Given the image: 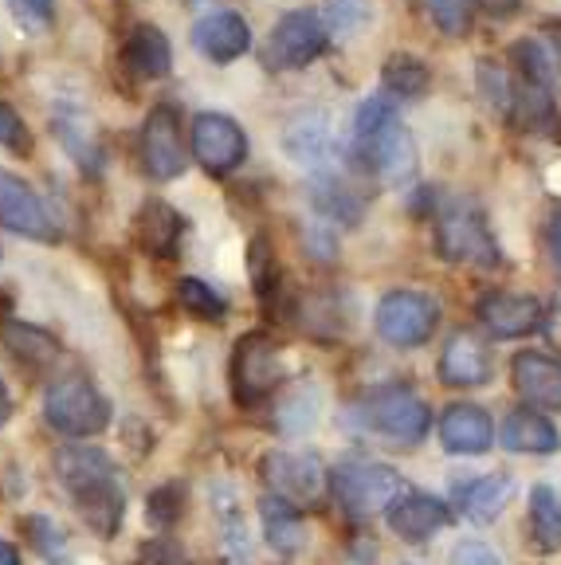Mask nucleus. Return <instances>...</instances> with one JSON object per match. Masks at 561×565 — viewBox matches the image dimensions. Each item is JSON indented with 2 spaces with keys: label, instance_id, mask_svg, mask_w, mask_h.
Listing matches in <instances>:
<instances>
[{
  "label": "nucleus",
  "instance_id": "1",
  "mask_svg": "<svg viewBox=\"0 0 561 565\" xmlns=\"http://www.w3.org/2000/svg\"><path fill=\"white\" fill-rule=\"evenodd\" d=\"M55 479L98 539H115L126 519V479L115 459L95 444H71L55 451Z\"/></svg>",
  "mask_w": 561,
  "mask_h": 565
},
{
  "label": "nucleus",
  "instance_id": "2",
  "mask_svg": "<svg viewBox=\"0 0 561 565\" xmlns=\"http://www.w3.org/2000/svg\"><path fill=\"white\" fill-rule=\"evenodd\" d=\"M350 158L358 169L381 177V181H404L413 173V138L404 130L401 115L389 98L373 95L353 118V138H350Z\"/></svg>",
  "mask_w": 561,
  "mask_h": 565
},
{
  "label": "nucleus",
  "instance_id": "3",
  "mask_svg": "<svg viewBox=\"0 0 561 565\" xmlns=\"http://www.w3.org/2000/svg\"><path fill=\"white\" fill-rule=\"evenodd\" d=\"M350 420L358 424L361 433L378 436L389 448H413L428 436V405L416 397L409 385H381L369 388L366 397L353 401Z\"/></svg>",
  "mask_w": 561,
  "mask_h": 565
},
{
  "label": "nucleus",
  "instance_id": "4",
  "mask_svg": "<svg viewBox=\"0 0 561 565\" xmlns=\"http://www.w3.org/2000/svg\"><path fill=\"white\" fill-rule=\"evenodd\" d=\"M436 256L447 264H472V267H499V244L483 221V212L472 201H447L436 216Z\"/></svg>",
  "mask_w": 561,
  "mask_h": 565
},
{
  "label": "nucleus",
  "instance_id": "5",
  "mask_svg": "<svg viewBox=\"0 0 561 565\" xmlns=\"http://www.w3.org/2000/svg\"><path fill=\"white\" fill-rule=\"evenodd\" d=\"M326 479H330V491L346 511V519L353 522L389 511V503L401 494V476L385 463H373V459H342Z\"/></svg>",
  "mask_w": 561,
  "mask_h": 565
},
{
  "label": "nucleus",
  "instance_id": "6",
  "mask_svg": "<svg viewBox=\"0 0 561 565\" xmlns=\"http://www.w3.org/2000/svg\"><path fill=\"white\" fill-rule=\"evenodd\" d=\"M44 420L52 424L60 436L91 440V436L106 433V424H110V401H106L91 381L63 377V381H55V385H47Z\"/></svg>",
  "mask_w": 561,
  "mask_h": 565
},
{
  "label": "nucleus",
  "instance_id": "7",
  "mask_svg": "<svg viewBox=\"0 0 561 565\" xmlns=\"http://www.w3.org/2000/svg\"><path fill=\"white\" fill-rule=\"evenodd\" d=\"M232 397L240 408H255L283 381L279 350L267 334H244L232 350Z\"/></svg>",
  "mask_w": 561,
  "mask_h": 565
},
{
  "label": "nucleus",
  "instance_id": "8",
  "mask_svg": "<svg viewBox=\"0 0 561 565\" xmlns=\"http://www.w3.org/2000/svg\"><path fill=\"white\" fill-rule=\"evenodd\" d=\"M440 322V302L424 291H389L378 302V315H373V327L385 338L389 345H401V350H413L424 345L436 334Z\"/></svg>",
  "mask_w": 561,
  "mask_h": 565
},
{
  "label": "nucleus",
  "instance_id": "9",
  "mask_svg": "<svg viewBox=\"0 0 561 565\" xmlns=\"http://www.w3.org/2000/svg\"><path fill=\"white\" fill-rule=\"evenodd\" d=\"M260 476L275 499L290 507H318L326 491V471L310 451H267L260 459Z\"/></svg>",
  "mask_w": 561,
  "mask_h": 565
},
{
  "label": "nucleus",
  "instance_id": "10",
  "mask_svg": "<svg viewBox=\"0 0 561 565\" xmlns=\"http://www.w3.org/2000/svg\"><path fill=\"white\" fill-rule=\"evenodd\" d=\"M326 52V24L315 12H287L279 24L272 28L264 47L267 67L275 71H298L315 63Z\"/></svg>",
  "mask_w": 561,
  "mask_h": 565
},
{
  "label": "nucleus",
  "instance_id": "11",
  "mask_svg": "<svg viewBox=\"0 0 561 565\" xmlns=\"http://www.w3.org/2000/svg\"><path fill=\"white\" fill-rule=\"evenodd\" d=\"M189 138H193V158L216 177L240 169V166H244V158H247L244 130H240V122H232L229 115H212V110L197 115Z\"/></svg>",
  "mask_w": 561,
  "mask_h": 565
},
{
  "label": "nucleus",
  "instance_id": "12",
  "mask_svg": "<svg viewBox=\"0 0 561 565\" xmlns=\"http://www.w3.org/2000/svg\"><path fill=\"white\" fill-rule=\"evenodd\" d=\"M141 161H146V173L154 177V181H173V177L184 173L189 150H184V130L173 106H158V110L146 118V130H141Z\"/></svg>",
  "mask_w": 561,
  "mask_h": 565
},
{
  "label": "nucleus",
  "instance_id": "13",
  "mask_svg": "<svg viewBox=\"0 0 561 565\" xmlns=\"http://www.w3.org/2000/svg\"><path fill=\"white\" fill-rule=\"evenodd\" d=\"M0 224L17 236L40 239V244H52L60 239V228H55L52 212L44 209V201L32 193L28 181L12 173H0Z\"/></svg>",
  "mask_w": 561,
  "mask_h": 565
},
{
  "label": "nucleus",
  "instance_id": "14",
  "mask_svg": "<svg viewBox=\"0 0 561 565\" xmlns=\"http://www.w3.org/2000/svg\"><path fill=\"white\" fill-rule=\"evenodd\" d=\"M475 315L495 338H522L530 330L542 327V302L530 295H510V291H487L475 302Z\"/></svg>",
  "mask_w": 561,
  "mask_h": 565
},
{
  "label": "nucleus",
  "instance_id": "15",
  "mask_svg": "<svg viewBox=\"0 0 561 565\" xmlns=\"http://www.w3.org/2000/svg\"><path fill=\"white\" fill-rule=\"evenodd\" d=\"M193 47L212 63H232L252 47V32H247L244 17L220 9L193 24Z\"/></svg>",
  "mask_w": 561,
  "mask_h": 565
},
{
  "label": "nucleus",
  "instance_id": "16",
  "mask_svg": "<svg viewBox=\"0 0 561 565\" xmlns=\"http://www.w3.org/2000/svg\"><path fill=\"white\" fill-rule=\"evenodd\" d=\"M440 444L452 456H483L495 444V424L479 405H452L440 416Z\"/></svg>",
  "mask_w": 561,
  "mask_h": 565
},
{
  "label": "nucleus",
  "instance_id": "17",
  "mask_svg": "<svg viewBox=\"0 0 561 565\" xmlns=\"http://www.w3.org/2000/svg\"><path fill=\"white\" fill-rule=\"evenodd\" d=\"M510 377H515V388L534 408H546V413L561 408V362L527 350L510 362Z\"/></svg>",
  "mask_w": 561,
  "mask_h": 565
},
{
  "label": "nucleus",
  "instance_id": "18",
  "mask_svg": "<svg viewBox=\"0 0 561 565\" xmlns=\"http://www.w3.org/2000/svg\"><path fill=\"white\" fill-rule=\"evenodd\" d=\"M447 507L432 494H396L389 503V526L401 534L404 542H428L436 530L447 526Z\"/></svg>",
  "mask_w": 561,
  "mask_h": 565
},
{
  "label": "nucleus",
  "instance_id": "19",
  "mask_svg": "<svg viewBox=\"0 0 561 565\" xmlns=\"http://www.w3.org/2000/svg\"><path fill=\"white\" fill-rule=\"evenodd\" d=\"M440 377L447 385H487L491 381V353L483 350L475 334L447 338L444 353H440Z\"/></svg>",
  "mask_w": 561,
  "mask_h": 565
},
{
  "label": "nucleus",
  "instance_id": "20",
  "mask_svg": "<svg viewBox=\"0 0 561 565\" xmlns=\"http://www.w3.org/2000/svg\"><path fill=\"white\" fill-rule=\"evenodd\" d=\"M123 63L138 75V79H166L173 67V47H169L166 32L154 24H138L123 44Z\"/></svg>",
  "mask_w": 561,
  "mask_h": 565
},
{
  "label": "nucleus",
  "instance_id": "21",
  "mask_svg": "<svg viewBox=\"0 0 561 565\" xmlns=\"http://www.w3.org/2000/svg\"><path fill=\"white\" fill-rule=\"evenodd\" d=\"M212 503H216L220 522V550L229 565H252V530H247L244 507L229 483H212Z\"/></svg>",
  "mask_w": 561,
  "mask_h": 565
},
{
  "label": "nucleus",
  "instance_id": "22",
  "mask_svg": "<svg viewBox=\"0 0 561 565\" xmlns=\"http://www.w3.org/2000/svg\"><path fill=\"white\" fill-rule=\"evenodd\" d=\"M138 244L146 247L149 256L158 259H177V247L184 236V216L177 209H169L166 201H149L138 212Z\"/></svg>",
  "mask_w": 561,
  "mask_h": 565
},
{
  "label": "nucleus",
  "instance_id": "23",
  "mask_svg": "<svg viewBox=\"0 0 561 565\" xmlns=\"http://www.w3.org/2000/svg\"><path fill=\"white\" fill-rule=\"evenodd\" d=\"M0 342H4V350H9L20 365H28V370H47V365L60 358L55 334L32 327V322H20V318H4V322H0Z\"/></svg>",
  "mask_w": 561,
  "mask_h": 565
},
{
  "label": "nucleus",
  "instance_id": "24",
  "mask_svg": "<svg viewBox=\"0 0 561 565\" xmlns=\"http://www.w3.org/2000/svg\"><path fill=\"white\" fill-rule=\"evenodd\" d=\"M283 150L295 158V166L303 169H322L330 161L334 138L326 115H303L290 122V130L283 134Z\"/></svg>",
  "mask_w": 561,
  "mask_h": 565
},
{
  "label": "nucleus",
  "instance_id": "25",
  "mask_svg": "<svg viewBox=\"0 0 561 565\" xmlns=\"http://www.w3.org/2000/svg\"><path fill=\"white\" fill-rule=\"evenodd\" d=\"M260 519H264V534H267V542H272L275 554L290 557L307 546V526H303V519H298V507L267 494V499H260Z\"/></svg>",
  "mask_w": 561,
  "mask_h": 565
},
{
  "label": "nucleus",
  "instance_id": "26",
  "mask_svg": "<svg viewBox=\"0 0 561 565\" xmlns=\"http://www.w3.org/2000/svg\"><path fill=\"white\" fill-rule=\"evenodd\" d=\"M502 448L550 456V451L558 448V433H553V424L538 413H510L507 420H502Z\"/></svg>",
  "mask_w": 561,
  "mask_h": 565
},
{
  "label": "nucleus",
  "instance_id": "27",
  "mask_svg": "<svg viewBox=\"0 0 561 565\" xmlns=\"http://www.w3.org/2000/svg\"><path fill=\"white\" fill-rule=\"evenodd\" d=\"M510 494H515V479L510 476H483L459 491V507H464V514L472 522H495Z\"/></svg>",
  "mask_w": 561,
  "mask_h": 565
},
{
  "label": "nucleus",
  "instance_id": "28",
  "mask_svg": "<svg viewBox=\"0 0 561 565\" xmlns=\"http://www.w3.org/2000/svg\"><path fill=\"white\" fill-rule=\"evenodd\" d=\"M530 530L546 550L561 546V494L553 487H534L530 491Z\"/></svg>",
  "mask_w": 561,
  "mask_h": 565
},
{
  "label": "nucleus",
  "instance_id": "29",
  "mask_svg": "<svg viewBox=\"0 0 561 565\" xmlns=\"http://www.w3.org/2000/svg\"><path fill=\"white\" fill-rule=\"evenodd\" d=\"M177 299H181V307L189 310V315L204 318V322H220L224 310H229L224 295H220L216 287H209L204 279H193V275H184V279L177 282Z\"/></svg>",
  "mask_w": 561,
  "mask_h": 565
},
{
  "label": "nucleus",
  "instance_id": "30",
  "mask_svg": "<svg viewBox=\"0 0 561 565\" xmlns=\"http://www.w3.org/2000/svg\"><path fill=\"white\" fill-rule=\"evenodd\" d=\"M60 141L67 146V153L75 161H80L87 173H103V150H98V141H95V134L87 130V122L83 118H67L63 115V122H60Z\"/></svg>",
  "mask_w": 561,
  "mask_h": 565
},
{
  "label": "nucleus",
  "instance_id": "31",
  "mask_svg": "<svg viewBox=\"0 0 561 565\" xmlns=\"http://www.w3.org/2000/svg\"><path fill=\"white\" fill-rule=\"evenodd\" d=\"M385 87L401 98H416L428 90V67L421 60H409V55H393L385 63Z\"/></svg>",
  "mask_w": 561,
  "mask_h": 565
},
{
  "label": "nucleus",
  "instance_id": "32",
  "mask_svg": "<svg viewBox=\"0 0 561 565\" xmlns=\"http://www.w3.org/2000/svg\"><path fill=\"white\" fill-rule=\"evenodd\" d=\"M24 530L28 539H32L35 554L52 565H63V557H67V534L60 530V522H52L47 514H32V519H24Z\"/></svg>",
  "mask_w": 561,
  "mask_h": 565
},
{
  "label": "nucleus",
  "instance_id": "33",
  "mask_svg": "<svg viewBox=\"0 0 561 565\" xmlns=\"http://www.w3.org/2000/svg\"><path fill=\"white\" fill-rule=\"evenodd\" d=\"M310 201H315L326 216H334V221H346V224L361 221V212H366V204H361L358 196H350L342 185H334V181H318V189L310 193Z\"/></svg>",
  "mask_w": 561,
  "mask_h": 565
},
{
  "label": "nucleus",
  "instance_id": "34",
  "mask_svg": "<svg viewBox=\"0 0 561 565\" xmlns=\"http://www.w3.org/2000/svg\"><path fill=\"white\" fill-rule=\"evenodd\" d=\"M424 9H428L432 24L444 35H467L475 0H424Z\"/></svg>",
  "mask_w": 561,
  "mask_h": 565
},
{
  "label": "nucleus",
  "instance_id": "35",
  "mask_svg": "<svg viewBox=\"0 0 561 565\" xmlns=\"http://www.w3.org/2000/svg\"><path fill=\"white\" fill-rule=\"evenodd\" d=\"M515 55H518V63L527 67V75L538 83V87H542V83H550L553 71H558V52H553L546 40H527V44L515 47Z\"/></svg>",
  "mask_w": 561,
  "mask_h": 565
},
{
  "label": "nucleus",
  "instance_id": "36",
  "mask_svg": "<svg viewBox=\"0 0 561 565\" xmlns=\"http://www.w3.org/2000/svg\"><path fill=\"white\" fill-rule=\"evenodd\" d=\"M181 507H184V487L181 483H166L158 491L149 494V522L158 530L173 526L181 519Z\"/></svg>",
  "mask_w": 561,
  "mask_h": 565
},
{
  "label": "nucleus",
  "instance_id": "37",
  "mask_svg": "<svg viewBox=\"0 0 561 565\" xmlns=\"http://www.w3.org/2000/svg\"><path fill=\"white\" fill-rule=\"evenodd\" d=\"M0 150L9 153H32V130L24 126V118L12 110L9 103H0Z\"/></svg>",
  "mask_w": 561,
  "mask_h": 565
},
{
  "label": "nucleus",
  "instance_id": "38",
  "mask_svg": "<svg viewBox=\"0 0 561 565\" xmlns=\"http://www.w3.org/2000/svg\"><path fill=\"white\" fill-rule=\"evenodd\" d=\"M326 20L334 24V32H358L369 20V0H326Z\"/></svg>",
  "mask_w": 561,
  "mask_h": 565
},
{
  "label": "nucleus",
  "instance_id": "39",
  "mask_svg": "<svg viewBox=\"0 0 561 565\" xmlns=\"http://www.w3.org/2000/svg\"><path fill=\"white\" fill-rule=\"evenodd\" d=\"M247 267H252L255 275V291L264 295V299H272L275 282H279V275H275V259H272V247H267V239L260 236L252 244V256H247Z\"/></svg>",
  "mask_w": 561,
  "mask_h": 565
},
{
  "label": "nucleus",
  "instance_id": "40",
  "mask_svg": "<svg viewBox=\"0 0 561 565\" xmlns=\"http://www.w3.org/2000/svg\"><path fill=\"white\" fill-rule=\"evenodd\" d=\"M9 9L24 32H40V28L52 24L55 0H9Z\"/></svg>",
  "mask_w": 561,
  "mask_h": 565
},
{
  "label": "nucleus",
  "instance_id": "41",
  "mask_svg": "<svg viewBox=\"0 0 561 565\" xmlns=\"http://www.w3.org/2000/svg\"><path fill=\"white\" fill-rule=\"evenodd\" d=\"M452 565H507L499 554H495L487 542L479 539H464L456 550H452Z\"/></svg>",
  "mask_w": 561,
  "mask_h": 565
},
{
  "label": "nucleus",
  "instance_id": "42",
  "mask_svg": "<svg viewBox=\"0 0 561 565\" xmlns=\"http://www.w3.org/2000/svg\"><path fill=\"white\" fill-rule=\"evenodd\" d=\"M138 565H193V562H189V557H184L169 539H154L146 550H141Z\"/></svg>",
  "mask_w": 561,
  "mask_h": 565
},
{
  "label": "nucleus",
  "instance_id": "43",
  "mask_svg": "<svg viewBox=\"0 0 561 565\" xmlns=\"http://www.w3.org/2000/svg\"><path fill=\"white\" fill-rule=\"evenodd\" d=\"M479 4H483V12L495 20H510L518 12V0H479Z\"/></svg>",
  "mask_w": 561,
  "mask_h": 565
},
{
  "label": "nucleus",
  "instance_id": "44",
  "mask_svg": "<svg viewBox=\"0 0 561 565\" xmlns=\"http://www.w3.org/2000/svg\"><path fill=\"white\" fill-rule=\"evenodd\" d=\"M0 565H24L20 562V550L9 539H0Z\"/></svg>",
  "mask_w": 561,
  "mask_h": 565
},
{
  "label": "nucleus",
  "instance_id": "45",
  "mask_svg": "<svg viewBox=\"0 0 561 565\" xmlns=\"http://www.w3.org/2000/svg\"><path fill=\"white\" fill-rule=\"evenodd\" d=\"M550 247H553V259H558V267H561V216L550 224Z\"/></svg>",
  "mask_w": 561,
  "mask_h": 565
},
{
  "label": "nucleus",
  "instance_id": "46",
  "mask_svg": "<svg viewBox=\"0 0 561 565\" xmlns=\"http://www.w3.org/2000/svg\"><path fill=\"white\" fill-rule=\"evenodd\" d=\"M542 322H546V330H550V338H553V342H558V345H561V307H558V310H553V315H550V318H542Z\"/></svg>",
  "mask_w": 561,
  "mask_h": 565
},
{
  "label": "nucleus",
  "instance_id": "47",
  "mask_svg": "<svg viewBox=\"0 0 561 565\" xmlns=\"http://www.w3.org/2000/svg\"><path fill=\"white\" fill-rule=\"evenodd\" d=\"M12 420V401H0V428Z\"/></svg>",
  "mask_w": 561,
  "mask_h": 565
},
{
  "label": "nucleus",
  "instance_id": "48",
  "mask_svg": "<svg viewBox=\"0 0 561 565\" xmlns=\"http://www.w3.org/2000/svg\"><path fill=\"white\" fill-rule=\"evenodd\" d=\"M0 401H9V385H4V377H0Z\"/></svg>",
  "mask_w": 561,
  "mask_h": 565
}]
</instances>
